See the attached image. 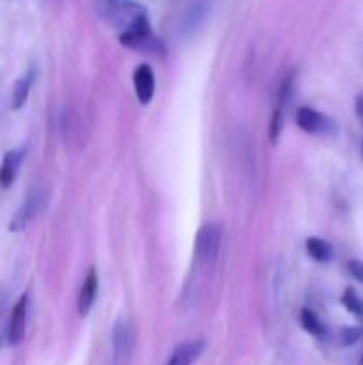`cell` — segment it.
Here are the masks:
<instances>
[{
  "instance_id": "ba28073f",
  "label": "cell",
  "mask_w": 363,
  "mask_h": 365,
  "mask_svg": "<svg viewBox=\"0 0 363 365\" xmlns=\"http://www.w3.org/2000/svg\"><path fill=\"white\" fill-rule=\"evenodd\" d=\"M135 96L142 106H148L155 95V75L148 64H139L134 71Z\"/></svg>"
},
{
  "instance_id": "2e32d148",
  "label": "cell",
  "mask_w": 363,
  "mask_h": 365,
  "mask_svg": "<svg viewBox=\"0 0 363 365\" xmlns=\"http://www.w3.org/2000/svg\"><path fill=\"white\" fill-rule=\"evenodd\" d=\"M340 302H342V305H344L345 309L352 314V316L362 317L363 319V299L359 298L358 292H356L354 289L352 287L345 289L344 294H342Z\"/></svg>"
},
{
  "instance_id": "8992f818",
  "label": "cell",
  "mask_w": 363,
  "mask_h": 365,
  "mask_svg": "<svg viewBox=\"0 0 363 365\" xmlns=\"http://www.w3.org/2000/svg\"><path fill=\"white\" fill-rule=\"evenodd\" d=\"M43 202H45V196H43L41 191H34L25 198V202L21 203L20 209L14 212L13 220L9 223L11 232H21L31 225V221L41 212Z\"/></svg>"
},
{
  "instance_id": "30bf717a",
  "label": "cell",
  "mask_w": 363,
  "mask_h": 365,
  "mask_svg": "<svg viewBox=\"0 0 363 365\" xmlns=\"http://www.w3.org/2000/svg\"><path fill=\"white\" fill-rule=\"evenodd\" d=\"M23 155V150H9V152L4 155L2 164H0V185H2L4 189L11 187L13 182L16 180Z\"/></svg>"
},
{
  "instance_id": "ac0fdd59",
  "label": "cell",
  "mask_w": 363,
  "mask_h": 365,
  "mask_svg": "<svg viewBox=\"0 0 363 365\" xmlns=\"http://www.w3.org/2000/svg\"><path fill=\"white\" fill-rule=\"evenodd\" d=\"M347 271L354 280H358L359 284H363V260H358V259L349 260Z\"/></svg>"
},
{
  "instance_id": "3957f363",
  "label": "cell",
  "mask_w": 363,
  "mask_h": 365,
  "mask_svg": "<svg viewBox=\"0 0 363 365\" xmlns=\"http://www.w3.org/2000/svg\"><path fill=\"white\" fill-rule=\"evenodd\" d=\"M120 41L121 45H125L127 48L135 50V52L153 53V56H162V53L166 52L164 43L157 38L149 24L142 25V27L135 29V31L127 32V34H121Z\"/></svg>"
},
{
  "instance_id": "ffe728a7",
  "label": "cell",
  "mask_w": 363,
  "mask_h": 365,
  "mask_svg": "<svg viewBox=\"0 0 363 365\" xmlns=\"http://www.w3.org/2000/svg\"><path fill=\"white\" fill-rule=\"evenodd\" d=\"M359 365H363V356H362V360H359Z\"/></svg>"
},
{
  "instance_id": "277c9868",
  "label": "cell",
  "mask_w": 363,
  "mask_h": 365,
  "mask_svg": "<svg viewBox=\"0 0 363 365\" xmlns=\"http://www.w3.org/2000/svg\"><path fill=\"white\" fill-rule=\"evenodd\" d=\"M132 346H134V330H132L130 321L123 317V319L116 321L112 330V364H127L132 353Z\"/></svg>"
},
{
  "instance_id": "9c48e42d",
  "label": "cell",
  "mask_w": 363,
  "mask_h": 365,
  "mask_svg": "<svg viewBox=\"0 0 363 365\" xmlns=\"http://www.w3.org/2000/svg\"><path fill=\"white\" fill-rule=\"evenodd\" d=\"M96 294H98V273H96L95 267H91L85 274L84 282H82L77 298V310L82 317L88 316L89 310L93 309Z\"/></svg>"
},
{
  "instance_id": "6da1fadb",
  "label": "cell",
  "mask_w": 363,
  "mask_h": 365,
  "mask_svg": "<svg viewBox=\"0 0 363 365\" xmlns=\"http://www.w3.org/2000/svg\"><path fill=\"white\" fill-rule=\"evenodd\" d=\"M96 14L116 29L117 34H127L149 24L144 7L134 0H95Z\"/></svg>"
},
{
  "instance_id": "9a60e30c",
  "label": "cell",
  "mask_w": 363,
  "mask_h": 365,
  "mask_svg": "<svg viewBox=\"0 0 363 365\" xmlns=\"http://www.w3.org/2000/svg\"><path fill=\"white\" fill-rule=\"evenodd\" d=\"M301 327L305 328L310 335H313V337L322 339L324 335H326V327H324V323L319 319V316L310 309H302Z\"/></svg>"
},
{
  "instance_id": "5bb4252c",
  "label": "cell",
  "mask_w": 363,
  "mask_h": 365,
  "mask_svg": "<svg viewBox=\"0 0 363 365\" xmlns=\"http://www.w3.org/2000/svg\"><path fill=\"white\" fill-rule=\"evenodd\" d=\"M32 86V71L21 75L13 86V95H11V109L18 110L25 106L28 98V93H31Z\"/></svg>"
},
{
  "instance_id": "44dd1931",
  "label": "cell",
  "mask_w": 363,
  "mask_h": 365,
  "mask_svg": "<svg viewBox=\"0 0 363 365\" xmlns=\"http://www.w3.org/2000/svg\"><path fill=\"white\" fill-rule=\"evenodd\" d=\"M362 155H363V141H362Z\"/></svg>"
},
{
  "instance_id": "8fae6325",
  "label": "cell",
  "mask_w": 363,
  "mask_h": 365,
  "mask_svg": "<svg viewBox=\"0 0 363 365\" xmlns=\"http://www.w3.org/2000/svg\"><path fill=\"white\" fill-rule=\"evenodd\" d=\"M210 11V0H191L185 11L184 21H182V29L185 32H194L199 25L205 21Z\"/></svg>"
},
{
  "instance_id": "5b68a950",
  "label": "cell",
  "mask_w": 363,
  "mask_h": 365,
  "mask_svg": "<svg viewBox=\"0 0 363 365\" xmlns=\"http://www.w3.org/2000/svg\"><path fill=\"white\" fill-rule=\"evenodd\" d=\"M28 307H31V298L28 294H21L18 298L16 305H14L13 312L9 317V327H7V342L11 346H18L25 337V330H27V317H28Z\"/></svg>"
},
{
  "instance_id": "4fadbf2b",
  "label": "cell",
  "mask_w": 363,
  "mask_h": 365,
  "mask_svg": "<svg viewBox=\"0 0 363 365\" xmlns=\"http://www.w3.org/2000/svg\"><path fill=\"white\" fill-rule=\"evenodd\" d=\"M306 252H308V255L312 257L313 260H317V262H322V264L331 262L335 257L333 246L320 237L306 239Z\"/></svg>"
},
{
  "instance_id": "e0dca14e",
  "label": "cell",
  "mask_w": 363,
  "mask_h": 365,
  "mask_svg": "<svg viewBox=\"0 0 363 365\" xmlns=\"http://www.w3.org/2000/svg\"><path fill=\"white\" fill-rule=\"evenodd\" d=\"M359 337H362V331H359L358 328H354V327L342 328L340 334H338V339H340V344L342 346L354 344V342L358 341Z\"/></svg>"
},
{
  "instance_id": "7c38bea8",
  "label": "cell",
  "mask_w": 363,
  "mask_h": 365,
  "mask_svg": "<svg viewBox=\"0 0 363 365\" xmlns=\"http://www.w3.org/2000/svg\"><path fill=\"white\" fill-rule=\"evenodd\" d=\"M203 351V342L201 341H189L184 344L178 346L171 355L167 365H192L198 360V356Z\"/></svg>"
},
{
  "instance_id": "7a4b0ae2",
  "label": "cell",
  "mask_w": 363,
  "mask_h": 365,
  "mask_svg": "<svg viewBox=\"0 0 363 365\" xmlns=\"http://www.w3.org/2000/svg\"><path fill=\"white\" fill-rule=\"evenodd\" d=\"M221 237H223V230L219 225H203L199 228L194 241V257L198 264L209 266L216 260L217 253H219Z\"/></svg>"
},
{
  "instance_id": "52a82bcc",
  "label": "cell",
  "mask_w": 363,
  "mask_h": 365,
  "mask_svg": "<svg viewBox=\"0 0 363 365\" xmlns=\"http://www.w3.org/2000/svg\"><path fill=\"white\" fill-rule=\"evenodd\" d=\"M295 121H298L299 128L308 134H324V132H331L335 127L330 118L306 106L299 107L295 113Z\"/></svg>"
},
{
  "instance_id": "d6986e66",
  "label": "cell",
  "mask_w": 363,
  "mask_h": 365,
  "mask_svg": "<svg viewBox=\"0 0 363 365\" xmlns=\"http://www.w3.org/2000/svg\"><path fill=\"white\" fill-rule=\"evenodd\" d=\"M354 110H356V118L359 120V123L363 125V95H358L354 100Z\"/></svg>"
}]
</instances>
